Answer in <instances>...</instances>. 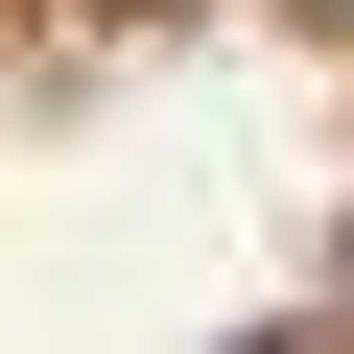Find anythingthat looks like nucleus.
Here are the masks:
<instances>
[{"instance_id": "1", "label": "nucleus", "mask_w": 354, "mask_h": 354, "mask_svg": "<svg viewBox=\"0 0 354 354\" xmlns=\"http://www.w3.org/2000/svg\"><path fill=\"white\" fill-rule=\"evenodd\" d=\"M260 354H354V330H260Z\"/></svg>"}, {"instance_id": "2", "label": "nucleus", "mask_w": 354, "mask_h": 354, "mask_svg": "<svg viewBox=\"0 0 354 354\" xmlns=\"http://www.w3.org/2000/svg\"><path fill=\"white\" fill-rule=\"evenodd\" d=\"M307 24H354V0H307Z\"/></svg>"}]
</instances>
